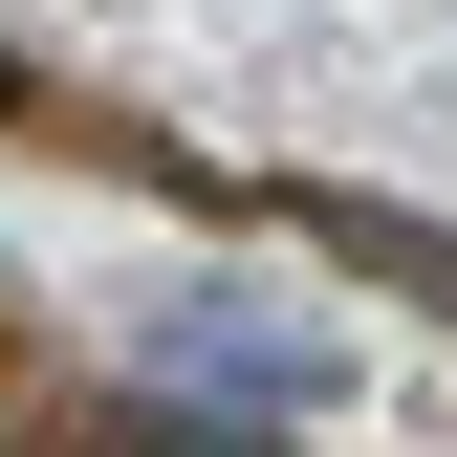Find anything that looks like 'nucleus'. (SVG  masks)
Instances as JSON below:
<instances>
[{"label":"nucleus","instance_id":"obj_4","mask_svg":"<svg viewBox=\"0 0 457 457\" xmlns=\"http://www.w3.org/2000/svg\"><path fill=\"white\" fill-rule=\"evenodd\" d=\"M0 87H22V66H0Z\"/></svg>","mask_w":457,"mask_h":457},{"label":"nucleus","instance_id":"obj_1","mask_svg":"<svg viewBox=\"0 0 457 457\" xmlns=\"http://www.w3.org/2000/svg\"><path fill=\"white\" fill-rule=\"evenodd\" d=\"M175 370H218V392H327V349L262 327V305H175Z\"/></svg>","mask_w":457,"mask_h":457},{"label":"nucleus","instance_id":"obj_2","mask_svg":"<svg viewBox=\"0 0 457 457\" xmlns=\"http://www.w3.org/2000/svg\"><path fill=\"white\" fill-rule=\"evenodd\" d=\"M305 240L370 262V283H457V240H436V218H392V196H305Z\"/></svg>","mask_w":457,"mask_h":457},{"label":"nucleus","instance_id":"obj_3","mask_svg":"<svg viewBox=\"0 0 457 457\" xmlns=\"http://www.w3.org/2000/svg\"><path fill=\"white\" fill-rule=\"evenodd\" d=\"M109 457H262V414H218V392H153V414L109 436Z\"/></svg>","mask_w":457,"mask_h":457}]
</instances>
